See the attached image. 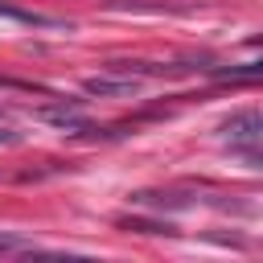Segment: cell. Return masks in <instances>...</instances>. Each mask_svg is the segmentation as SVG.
<instances>
[{"label": "cell", "instance_id": "6da1fadb", "mask_svg": "<svg viewBox=\"0 0 263 263\" xmlns=\"http://www.w3.org/2000/svg\"><path fill=\"white\" fill-rule=\"evenodd\" d=\"M222 136L230 140V148L234 152H242L251 164H259V140H263V119H259V111L255 107H247V111H234L226 123H222Z\"/></svg>", "mask_w": 263, "mask_h": 263}, {"label": "cell", "instance_id": "5b68a950", "mask_svg": "<svg viewBox=\"0 0 263 263\" xmlns=\"http://www.w3.org/2000/svg\"><path fill=\"white\" fill-rule=\"evenodd\" d=\"M0 251H4V255H41V247H37V242L16 238V234H8V230H0Z\"/></svg>", "mask_w": 263, "mask_h": 263}, {"label": "cell", "instance_id": "277c9868", "mask_svg": "<svg viewBox=\"0 0 263 263\" xmlns=\"http://www.w3.org/2000/svg\"><path fill=\"white\" fill-rule=\"evenodd\" d=\"M0 16H4V21H16V25H37V29H49V25H58V21L41 16V12H29V8H12V4H0Z\"/></svg>", "mask_w": 263, "mask_h": 263}, {"label": "cell", "instance_id": "8992f818", "mask_svg": "<svg viewBox=\"0 0 263 263\" xmlns=\"http://www.w3.org/2000/svg\"><path fill=\"white\" fill-rule=\"evenodd\" d=\"M16 140H21V132H12V127H0V148H4V144H16Z\"/></svg>", "mask_w": 263, "mask_h": 263}, {"label": "cell", "instance_id": "3957f363", "mask_svg": "<svg viewBox=\"0 0 263 263\" xmlns=\"http://www.w3.org/2000/svg\"><path fill=\"white\" fill-rule=\"evenodd\" d=\"M45 123H58V127H86L82 119V103H58V107H41L37 111Z\"/></svg>", "mask_w": 263, "mask_h": 263}, {"label": "cell", "instance_id": "7a4b0ae2", "mask_svg": "<svg viewBox=\"0 0 263 263\" xmlns=\"http://www.w3.org/2000/svg\"><path fill=\"white\" fill-rule=\"evenodd\" d=\"M82 90L86 95H99V99H132V95H140V78L136 74H95V78H86L82 82Z\"/></svg>", "mask_w": 263, "mask_h": 263}]
</instances>
